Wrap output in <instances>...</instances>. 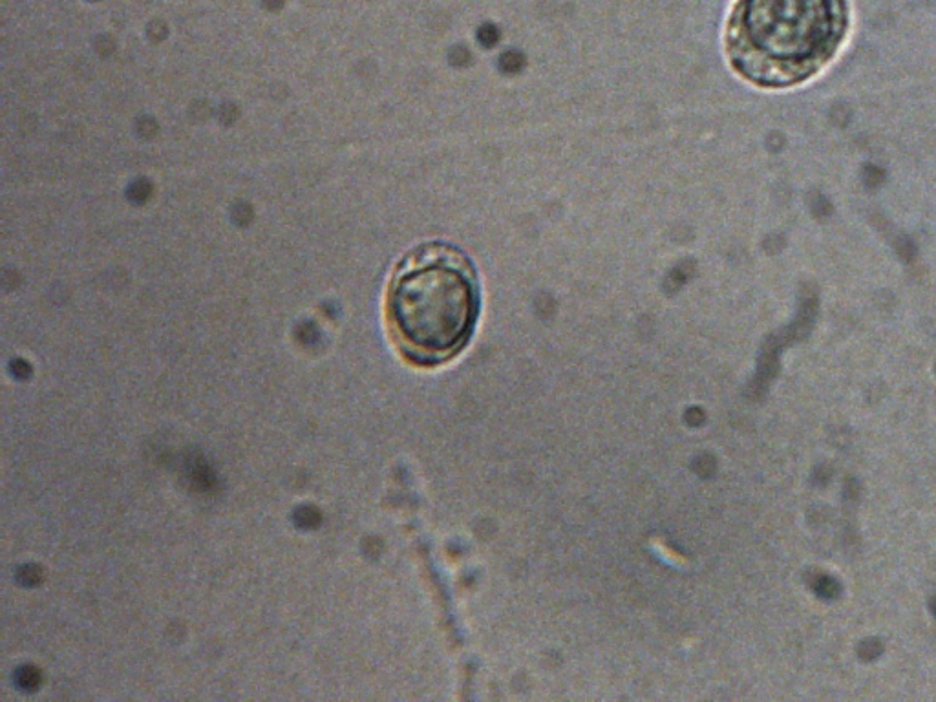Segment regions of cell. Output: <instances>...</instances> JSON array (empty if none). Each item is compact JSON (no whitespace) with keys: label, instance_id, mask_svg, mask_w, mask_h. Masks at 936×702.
I'll return each mask as SVG.
<instances>
[{"label":"cell","instance_id":"cell-2","mask_svg":"<svg viewBox=\"0 0 936 702\" xmlns=\"http://www.w3.org/2000/svg\"><path fill=\"white\" fill-rule=\"evenodd\" d=\"M388 306L395 333L414 361H447L476 330V275L452 249L426 251L395 277Z\"/></svg>","mask_w":936,"mask_h":702},{"label":"cell","instance_id":"cell-1","mask_svg":"<svg viewBox=\"0 0 936 702\" xmlns=\"http://www.w3.org/2000/svg\"><path fill=\"white\" fill-rule=\"evenodd\" d=\"M847 0H737L726 32L735 72L765 88L798 85L838 54Z\"/></svg>","mask_w":936,"mask_h":702},{"label":"cell","instance_id":"cell-3","mask_svg":"<svg viewBox=\"0 0 936 702\" xmlns=\"http://www.w3.org/2000/svg\"><path fill=\"white\" fill-rule=\"evenodd\" d=\"M812 587H814L816 595L821 596V598H825V600H834L836 596L840 595L841 591L838 580H834L832 576L825 575L818 576V578L814 580V585H812Z\"/></svg>","mask_w":936,"mask_h":702},{"label":"cell","instance_id":"cell-4","mask_svg":"<svg viewBox=\"0 0 936 702\" xmlns=\"http://www.w3.org/2000/svg\"><path fill=\"white\" fill-rule=\"evenodd\" d=\"M931 611H933V615L936 617V596L931 600Z\"/></svg>","mask_w":936,"mask_h":702}]
</instances>
